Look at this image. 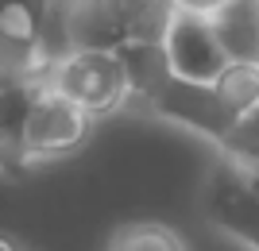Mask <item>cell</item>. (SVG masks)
Listing matches in <instances>:
<instances>
[{"label":"cell","mask_w":259,"mask_h":251,"mask_svg":"<svg viewBox=\"0 0 259 251\" xmlns=\"http://www.w3.org/2000/svg\"><path fill=\"white\" fill-rule=\"evenodd\" d=\"M201 213L221 236L244 243L248 251H259V189L244 166L225 159L205 178Z\"/></svg>","instance_id":"7a4b0ae2"},{"label":"cell","mask_w":259,"mask_h":251,"mask_svg":"<svg viewBox=\"0 0 259 251\" xmlns=\"http://www.w3.org/2000/svg\"><path fill=\"white\" fill-rule=\"evenodd\" d=\"M162 46H166L174 77H186V81H209L213 85L221 77V70L228 66L225 43L213 27V16H205V12L178 8Z\"/></svg>","instance_id":"5b68a950"},{"label":"cell","mask_w":259,"mask_h":251,"mask_svg":"<svg viewBox=\"0 0 259 251\" xmlns=\"http://www.w3.org/2000/svg\"><path fill=\"white\" fill-rule=\"evenodd\" d=\"M213 85L236 116H248L259 109V62H228Z\"/></svg>","instance_id":"8fae6325"},{"label":"cell","mask_w":259,"mask_h":251,"mask_svg":"<svg viewBox=\"0 0 259 251\" xmlns=\"http://www.w3.org/2000/svg\"><path fill=\"white\" fill-rule=\"evenodd\" d=\"M228 0H178V8H190V12H205V16H213L217 8H225Z\"/></svg>","instance_id":"4fadbf2b"},{"label":"cell","mask_w":259,"mask_h":251,"mask_svg":"<svg viewBox=\"0 0 259 251\" xmlns=\"http://www.w3.org/2000/svg\"><path fill=\"white\" fill-rule=\"evenodd\" d=\"M43 81H47L43 74L0 70V174L4 178H20L31 170V163H27V120H31Z\"/></svg>","instance_id":"52a82bcc"},{"label":"cell","mask_w":259,"mask_h":251,"mask_svg":"<svg viewBox=\"0 0 259 251\" xmlns=\"http://www.w3.org/2000/svg\"><path fill=\"white\" fill-rule=\"evenodd\" d=\"M221 151H225L228 163H236V166H255L259 163V109L248 112V116H240L236 131L228 135V143Z\"/></svg>","instance_id":"7c38bea8"},{"label":"cell","mask_w":259,"mask_h":251,"mask_svg":"<svg viewBox=\"0 0 259 251\" xmlns=\"http://www.w3.org/2000/svg\"><path fill=\"white\" fill-rule=\"evenodd\" d=\"M89 131H93V116L43 81L31 109V120H27V163L39 166V163H54V159L81 151L89 143Z\"/></svg>","instance_id":"277c9868"},{"label":"cell","mask_w":259,"mask_h":251,"mask_svg":"<svg viewBox=\"0 0 259 251\" xmlns=\"http://www.w3.org/2000/svg\"><path fill=\"white\" fill-rule=\"evenodd\" d=\"M108 251H190V247L178 232L159 220H132L112 232Z\"/></svg>","instance_id":"30bf717a"},{"label":"cell","mask_w":259,"mask_h":251,"mask_svg":"<svg viewBox=\"0 0 259 251\" xmlns=\"http://www.w3.org/2000/svg\"><path fill=\"white\" fill-rule=\"evenodd\" d=\"M228 62H259V0H228L213 12Z\"/></svg>","instance_id":"9c48e42d"},{"label":"cell","mask_w":259,"mask_h":251,"mask_svg":"<svg viewBox=\"0 0 259 251\" xmlns=\"http://www.w3.org/2000/svg\"><path fill=\"white\" fill-rule=\"evenodd\" d=\"M151 112L159 120L174 124V128H186L190 135L213 143V147H225L228 135L240 124V116L225 105L217 85H209V81H186V77H170V85L159 93Z\"/></svg>","instance_id":"3957f363"},{"label":"cell","mask_w":259,"mask_h":251,"mask_svg":"<svg viewBox=\"0 0 259 251\" xmlns=\"http://www.w3.org/2000/svg\"><path fill=\"white\" fill-rule=\"evenodd\" d=\"M244 170H248V174H251V178L259 182V163H255V166H244Z\"/></svg>","instance_id":"9a60e30c"},{"label":"cell","mask_w":259,"mask_h":251,"mask_svg":"<svg viewBox=\"0 0 259 251\" xmlns=\"http://www.w3.org/2000/svg\"><path fill=\"white\" fill-rule=\"evenodd\" d=\"M47 8L51 0H0V70L47 74Z\"/></svg>","instance_id":"8992f818"},{"label":"cell","mask_w":259,"mask_h":251,"mask_svg":"<svg viewBox=\"0 0 259 251\" xmlns=\"http://www.w3.org/2000/svg\"><path fill=\"white\" fill-rule=\"evenodd\" d=\"M0 251H20V247H16V243H12L8 236H0Z\"/></svg>","instance_id":"5bb4252c"},{"label":"cell","mask_w":259,"mask_h":251,"mask_svg":"<svg viewBox=\"0 0 259 251\" xmlns=\"http://www.w3.org/2000/svg\"><path fill=\"white\" fill-rule=\"evenodd\" d=\"M47 85L85 109L93 120L120 112L132 101L124 62L112 51H74L58 62H47Z\"/></svg>","instance_id":"6da1fadb"},{"label":"cell","mask_w":259,"mask_h":251,"mask_svg":"<svg viewBox=\"0 0 259 251\" xmlns=\"http://www.w3.org/2000/svg\"><path fill=\"white\" fill-rule=\"evenodd\" d=\"M251 182H255V178H251ZM255 189H259V182H255Z\"/></svg>","instance_id":"2e32d148"},{"label":"cell","mask_w":259,"mask_h":251,"mask_svg":"<svg viewBox=\"0 0 259 251\" xmlns=\"http://www.w3.org/2000/svg\"><path fill=\"white\" fill-rule=\"evenodd\" d=\"M120 62H124V74H128V89H132V101H140L151 109L159 93L170 85V58H166V46L162 43H132L124 51H116Z\"/></svg>","instance_id":"ba28073f"}]
</instances>
